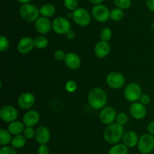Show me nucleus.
Returning a JSON list of instances; mask_svg holds the SVG:
<instances>
[{"label": "nucleus", "instance_id": "f257e3e1", "mask_svg": "<svg viewBox=\"0 0 154 154\" xmlns=\"http://www.w3.org/2000/svg\"><path fill=\"white\" fill-rule=\"evenodd\" d=\"M89 105L94 110H102L108 101V95L103 88L94 87L90 90L87 96Z\"/></svg>", "mask_w": 154, "mask_h": 154}, {"label": "nucleus", "instance_id": "f03ea898", "mask_svg": "<svg viewBox=\"0 0 154 154\" xmlns=\"http://www.w3.org/2000/svg\"><path fill=\"white\" fill-rule=\"evenodd\" d=\"M123 125H120L117 122L107 125L103 133L104 140L109 144L114 145L118 143L123 139L124 134Z\"/></svg>", "mask_w": 154, "mask_h": 154}, {"label": "nucleus", "instance_id": "7ed1b4c3", "mask_svg": "<svg viewBox=\"0 0 154 154\" xmlns=\"http://www.w3.org/2000/svg\"><path fill=\"white\" fill-rule=\"evenodd\" d=\"M19 13L21 18L29 23L35 22L40 15V10L34 4H23L20 7Z\"/></svg>", "mask_w": 154, "mask_h": 154}, {"label": "nucleus", "instance_id": "20e7f679", "mask_svg": "<svg viewBox=\"0 0 154 154\" xmlns=\"http://www.w3.org/2000/svg\"><path fill=\"white\" fill-rule=\"evenodd\" d=\"M137 147L141 154H150L154 150V136L149 133L143 134L139 137Z\"/></svg>", "mask_w": 154, "mask_h": 154}, {"label": "nucleus", "instance_id": "39448f33", "mask_svg": "<svg viewBox=\"0 0 154 154\" xmlns=\"http://www.w3.org/2000/svg\"><path fill=\"white\" fill-rule=\"evenodd\" d=\"M141 95H142V90L141 86L136 82L129 83L123 90V96L125 99L130 103L137 102L139 101Z\"/></svg>", "mask_w": 154, "mask_h": 154}, {"label": "nucleus", "instance_id": "423d86ee", "mask_svg": "<svg viewBox=\"0 0 154 154\" xmlns=\"http://www.w3.org/2000/svg\"><path fill=\"white\" fill-rule=\"evenodd\" d=\"M72 19L77 25L80 27H87L91 22V16L87 9L78 7L72 11Z\"/></svg>", "mask_w": 154, "mask_h": 154}, {"label": "nucleus", "instance_id": "0eeeda50", "mask_svg": "<svg viewBox=\"0 0 154 154\" xmlns=\"http://www.w3.org/2000/svg\"><path fill=\"white\" fill-rule=\"evenodd\" d=\"M106 83L111 88L120 89L125 85L126 78L121 72L117 71H112L106 76Z\"/></svg>", "mask_w": 154, "mask_h": 154}, {"label": "nucleus", "instance_id": "6e6552de", "mask_svg": "<svg viewBox=\"0 0 154 154\" xmlns=\"http://www.w3.org/2000/svg\"><path fill=\"white\" fill-rule=\"evenodd\" d=\"M92 15L98 22L105 23L111 19V11L105 5H95L92 8Z\"/></svg>", "mask_w": 154, "mask_h": 154}, {"label": "nucleus", "instance_id": "1a4fd4ad", "mask_svg": "<svg viewBox=\"0 0 154 154\" xmlns=\"http://www.w3.org/2000/svg\"><path fill=\"white\" fill-rule=\"evenodd\" d=\"M52 30L60 35H66L71 30V23L65 17H57L52 21Z\"/></svg>", "mask_w": 154, "mask_h": 154}, {"label": "nucleus", "instance_id": "9d476101", "mask_svg": "<svg viewBox=\"0 0 154 154\" xmlns=\"http://www.w3.org/2000/svg\"><path fill=\"white\" fill-rule=\"evenodd\" d=\"M117 115V112L114 107L111 106H105L101 110L99 113V119L102 124L109 125L115 122Z\"/></svg>", "mask_w": 154, "mask_h": 154}, {"label": "nucleus", "instance_id": "9b49d317", "mask_svg": "<svg viewBox=\"0 0 154 154\" xmlns=\"http://www.w3.org/2000/svg\"><path fill=\"white\" fill-rule=\"evenodd\" d=\"M0 117L5 122L11 123L17 120L18 117V110L12 105H5L0 110Z\"/></svg>", "mask_w": 154, "mask_h": 154}, {"label": "nucleus", "instance_id": "f8f14e48", "mask_svg": "<svg viewBox=\"0 0 154 154\" xmlns=\"http://www.w3.org/2000/svg\"><path fill=\"white\" fill-rule=\"evenodd\" d=\"M35 103V97L30 92H24L21 94L17 99L18 107L22 110H30L34 106Z\"/></svg>", "mask_w": 154, "mask_h": 154}, {"label": "nucleus", "instance_id": "ddd939ff", "mask_svg": "<svg viewBox=\"0 0 154 154\" xmlns=\"http://www.w3.org/2000/svg\"><path fill=\"white\" fill-rule=\"evenodd\" d=\"M35 48L34 39L30 36H24L21 38L17 42V49L21 54H27L32 51Z\"/></svg>", "mask_w": 154, "mask_h": 154}, {"label": "nucleus", "instance_id": "4468645a", "mask_svg": "<svg viewBox=\"0 0 154 154\" xmlns=\"http://www.w3.org/2000/svg\"><path fill=\"white\" fill-rule=\"evenodd\" d=\"M129 113L135 119L141 120L147 116V110L145 105L140 103L139 101H137L132 103L129 107Z\"/></svg>", "mask_w": 154, "mask_h": 154}, {"label": "nucleus", "instance_id": "2eb2a0df", "mask_svg": "<svg viewBox=\"0 0 154 154\" xmlns=\"http://www.w3.org/2000/svg\"><path fill=\"white\" fill-rule=\"evenodd\" d=\"M35 28L41 35H47L52 30V22L49 18L39 17L35 21Z\"/></svg>", "mask_w": 154, "mask_h": 154}, {"label": "nucleus", "instance_id": "dca6fc26", "mask_svg": "<svg viewBox=\"0 0 154 154\" xmlns=\"http://www.w3.org/2000/svg\"><path fill=\"white\" fill-rule=\"evenodd\" d=\"M50 139H51V131L48 127L45 125H40L36 128L35 140L39 145L47 144L50 141Z\"/></svg>", "mask_w": 154, "mask_h": 154}, {"label": "nucleus", "instance_id": "f3484780", "mask_svg": "<svg viewBox=\"0 0 154 154\" xmlns=\"http://www.w3.org/2000/svg\"><path fill=\"white\" fill-rule=\"evenodd\" d=\"M40 121V115L35 110H29L23 116V122L26 127H34Z\"/></svg>", "mask_w": 154, "mask_h": 154}, {"label": "nucleus", "instance_id": "a211bd4d", "mask_svg": "<svg viewBox=\"0 0 154 154\" xmlns=\"http://www.w3.org/2000/svg\"><path fill=\"white\" fill-rule=\"evenodd\" d=\"M111 51V45L108 42L99 41L94 47V53L99 58H105L109 54Z\"/></svg>", "mask_w": 154, "mask_h": 154}, {"label": "nucleus", "instance_id": "6ab92c4d", "mask_svg": "<svg viewBox=\"0 0 154 154\" xmlns=\"http://www.w3.org/2000/svg\"><path fill=\"white\" fill-rule=\"evenodd\" d=\"M64 62L66 66L71 69H78L81 65V58L76 53L74 52L67 53Z\"/></svg>", "mask_w": 154, "mask_h": 154}, {"label": "nucleus", "instance_id": "aec40b11", "mask_svg": "<svg viewBox=\"0 0 154 154\" xmlns=\"http://www.w3.org/2000/svg\"><path fill=\"white\" fill-rule=\"evenodd\" d=\"M123 142L128 148L135 147L138 145L139 137L134 131H128L124 133L123 137Z\"/></svg>", "mask_w": 154, "mask_h": 154}, {"label": "nucleus", "instance_id": "412c9836", "mask_svg": "<svg viewBox=\"0 0 154 154\" xmlns=\"http://www.w3.org/2000/svg\"><path fill=\"white\" fill-rule=\"evenodd\" d=\"M25 128L26 125H24L23 122L19 120L14 121V122L9 123V125H8V130L14 136L22 134Z\"/></svg>", "mask_w": 154, "mask_h": 154}, {"label": "nucleus", "instance_id": "4be33fe9", "mask_svg": "<svg viewBox=\"0 0 154 154\" xmlns=\"http://www.w3.org/2000/svg\"><path fill=\"white\" fill-rule=\"evenodd\" d=\"M40 14L45 18H52L56 14V7L52 3H45L39 8Z\"/></svg>", "mask_w": 154, "mask_h": 154}, {"label": "nucleus", "instance_id": "5701e85b", "mask_svg": "<svg viewBox=\"0 0 154 154\" xmlns=\"http://www.w3.org/2000/svg\"><path fill=\"white\" fill-rule=\"evenodd\" d=\"M12 134L8 129L1 128L0 129V145L1 146H8L11 144L12 140Z\"/></svg>", "mask_w": 154, "mask_h": 154}, {"label": "nucleus", "instance_id": "b1692460", "mask_svg": "<svg viewBox=\"0 0 154 154\" xmlns=\"http://www.w3.org/2000/svg\"><path fill=\"white\" fill-rule=\"evenodd\" d=\"M26 140L23 134H18V135L14 136L12 138L11 145L15 149H21L23 147L26 143Z\"/></svg>", "mask_w": 154, "mask_h": 154}, {"label": "nucleus", "instance_id": "393cba45", "mask_svg": "<svg viewBox=\"0 0 154 154\" xmlns=\"http://www.w3.org/2000/svg\"><path fill=\"white\" fill-rule=\"evenodd\" d=\"M129 148L124 143H117L114 144L108 150V154H128Z\"/></svg>", "mask_w": 154, "mask_h": 154}, {"label": "nucleus", "instance_id": "a878e982", "mask_svg": "<svg viewBox=\"0 0 154 154\" xmlns=\"http://www.w3.org/2000/svg\"><path fill=\"white\" fill-rule=\"evenodd\" d=\"M34 44L35 48L38 49H45L48 47L49 42H48V38L45 37L43 35L37 36L34 39Z\"/></svg>", "mask_w": 154, "mask_h": 154}, {"label": "nucleus", "instance_id": "bb28decb", "mask_svg": "<svg viewBox=\"0 0 154 154\" xmlns=\"http://www.w3.org/2000/svg\"><path fill=\"white\" fill-rule=\"evenodd\" d=\"M124 11L119 8H114L111 10V19L114 21H120L124 18Z\"/></svg>", "mask_w": 154, "mask_h": 154}, {"label": "nucleus", "instance_id": "cd10ccee", "mask_svg": "<svg viewBox=\"0 0 154 154\" xmlns=\"http://www.w3.org/2000/svg\"><path fill=\"white\" fill-rule=\"evenodd\" d=\"M99 36H100V39L102 41L108 42L112 37V31L109 27H104L100 31Z\"/></svg>", "mask_w": 154, "mask_h": 154}, {"label": "nucleus", "instance_id": "c85d7f7f", "mask_svg": "<svg viewBox=\"0 0 154 154\" xmlns=\"http://www.w3.org/2000/svg\"><path fill=\"white\" fill-rule=\"evenodd\" d=\"M65 8L70 11H74L78 8L79 0H63Z\"/></svg>", "mask_w": 154, "mask_h": 154}, {"label": "nucleus", "instance_id": "c756f323", "mask_svg": "<svg viewBox=\"0 0 154 154\" xmlns=\"http://www.w3.org/2000/svg\"><path fill=\"white\" fill-rule=\"evenodd\" d=\"M114 3L117 8L122 10H126L131 7L132 0H114Z\"/></svg>", "mask_w": 154, "mask_h": 154}, {"label": "nucleus", "instance_id": "7c9ffc66", "mask_svg": "<svg viewBox=\"0 0 154 154\" xmlns=\"http://www.w3.org/2000/svg\"><path fill=\"white\" fill-rule=\"evenodd\" d=\"M9 46H10V42L8 39L4 35H2L0 36V51L2 52H5L8 49Z\"/></svg>", "mask_w": 154, "mask_h": 154}, {"label": "nucleus", "instance_id": "2f4dec72", "mask_svg": "<svg viewBox=\"0 0 154 154\" xmlns=\"http://www.w3.org/2000/svg\"><path fill=\"white\" fill-rule=\"evenodd\" d=\"M128 119H129V118H128L127 114L126 113H124V112H121V113H119L117 115L115 122H117V123L120 124L121 125H124L127 123Z\"/></svg>", "mask_w": 154, "mask_h": 154}, {"label": "nucleus", "instance_id": "473e14b6", "mask_svg": "<svg viewBox=\"0 0 154 154\" xmlns=\"http://www.w3.org/2000/svg\"><path fill=\"white\" fill-rule=\"evenodd\" d=\"M65 88L67 91L69 93H74L78 89V85L75 82L74 80H69L66 83L65 85Z\"/></svg>", "mask_w": 154, "mask_h": 154}, {"label": "nucleus", "instance_id": "72a5a7b5", "mask_svg": "<svg viewBox=\"0 0 154 154\" xmlns=\"http://www.w3.org/2000/svg\"><path fill=\"white\" fill-rule=\"evenodd\" d=\"M23 134L27 140H31V139L35 138V130L33 128V127H26Z\"/></svg>", "mask_w": 154, "mask_h": 154}, {"label": "nucleus", "instance_id": "f704fd0d", "mask_svg": "<svg viewBox=\"0 0 154 154\" xmlns=\"http://www.w3.org/2000/svg\"><path fill=\"white\" fill-rule=\"evenodd\" d=\"M0 154H17V152L13 146H3L0 149Z\"/></svg>", "mask_w": 154, "mask_h": 154}, {"label": "nucleus", "instance_id": "c9c22d12", "mask_svg": "<svg viewBox=\"0 0 154 154\" xmlns=\"http://www.w3.org/2000/svg\"><path fill=\"white\" fill-rule=\"evenodd\" d=\"M54 58L57 60V61H64L65 58H66V53L63 50H57L54 54Z\"/></svg>", "mask_w": 154, "mask_h": 154}, {"label": "nucleus", "instance_id": "e433bc0d", "mask_svg": "<svg viewBox=\"0 0 154 154\" xmlns=\"http://www.w3.org/2000/svg\"><path fill=\"white\" fill-rule=\"evenodd\" d=\"M139 101L140 103H141L142 104H144V105L147 106L148 105V104H150V102H151V98L150 97V95H148V94H143L141 95V97H140L139 98Z\"/></svg>", "mask_w": 154, "mask_h": 154}, {"label": "nucleus", "instance_id": "4c0bfd02", "mask_svg": "<svg viewBox=\"0 0 154 154\" xmlns=\"http://www.w3.org/2000/svg\"><path fill=\"white\" fill-rule=\"evenodd\" d=\"M38 154H50V149L48 145H39L38 148Z\"/></svg>", "mask_w": 154, "mask_h": 154}, {"label": "nucleus", "instance_id": "58836bf2", "mask_svg": "<svg viewBox=\"0 0 154 154\" xmlns=\"http://www.w3.org/2000/svg\"><path fill=\"white\" fill-rule=\"evenodd\" d=\"M145 4L149 10L154 11V0H145Z\"/></svg>", "mask_w": 154, "mask_h": 154}, {"label": "nucleus", "instance_id": "ea45409f", "mask_svg": "<svg viewBox=\"0 0 154 154\" xmlns=\"http://www.w3.org/2000/svg\"><path fill=\"white\" fill-rule=\"evenodd\" d=\"M147 131L149 134L154 136V121H152L147 125Z\"/></svg>", "mask_w": 154, "mask_h": 154}, {"label": "nucleus", "instance_id": "a19ab883", "mask_svg": "<svg viewBox=\"0 0 154 154\" xmlns=\"http://www.w3.org/2000/svg\"><path fill=\"white\" fill-rule=\"evenodd\" d=\"M66 38H67L69 40H72V39H74L75 38V33L74 30H72V29H71L70 30H69V32H68L66 34Z\"/></svg>", "mask_w": 154, "mask_h": 154}, {"label": "nucleus", "instance_id": "79ce46f5", "mask_svg": "<svg viewBox=\"0 0 154 154\" xmlns=\"http://www.w3.org/2000/svg\"><path fill=\"white\" fill-rule=\"evenodd\" d=\"M88 1L90 2L92 4H93L95 5L102 4V3L104 2V0H88Z\"/></svg>", "mask_w": 154, "mask_h": 154}, {"label": "nucleus", "instance_id": "37998d69", "mask_svg": "<svg viewBox=\"0 0 154 154\" xmlns=\"http://www.w3.org/2000/svg\"><path fill=\"white\" fill-rule=\"evenodd\" d=\"M17 1L23 5V4H28V3H31V2L32 1V0H17Z\"/></svg>", "mask_w": 154, "mask_h": 154}, {"label": "nucleus", "instance_id": "c03bdc74", "mask_svg": "<svg viewBox=\"0 0 154 154\" xmlns=\"http://www.w3.org/2000/svg\"><path fill=\"white\" fill-rule=\"evenodd\" d=\"M150 27H151V29L153 30H154V21L151 23V24H150Z\"/></svg>", "mask_w": 154, "mask_h": 154}, {"label": "nucleus", "instance_id": "a18cd8bd", "mask_svg": "<svg viewBox=\"0 0 154 154\" xmlns=\"http://www.w3.org/2000/svg\"><path fill=\"white\" fill-rule=\"evenodd\" d=\"M8 1H12V0H8Z\"/></svg>", "mask_w": 154, "mask_h": 154}]
</instances>
